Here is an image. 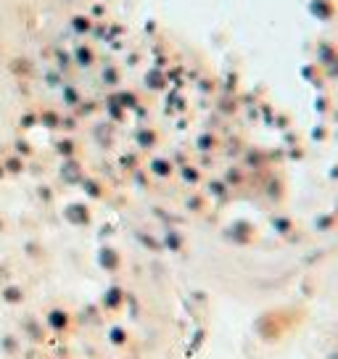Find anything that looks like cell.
Instances as JSON below:
<instances>
[{"mask_svg": "<svg viewBox=\"0 0 338 359\" xmlns=\"http://www.w3.org/2000/svg\"><path fill=\"white\" fill-rule=\"evenodd\" d=\"M24 67L93 111L188 133L338 98V0H3ZM156 130V133H158Z\"/></svg>", "mask_w": 338, "mask_h": 359, "instance_id": "6da1fadb", "label": "cell"}]
</instances>
